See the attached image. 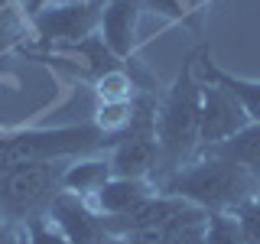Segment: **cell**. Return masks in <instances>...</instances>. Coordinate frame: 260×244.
Wrapping results in <instances>:
<instances>
[{
  "instance_id": "6",
  "label": "cell",
  "mask_w": 260,
  "mask_h": 244,
  "mask_svg": "<svg viewBox=\"0 0 260 244\" xmlns=\"http://www.w3.org/2000/svg\"><path fill=\"white\" fill-rule=\"evenodd\" d=\"M250 124L247 111L234 101L224 88L202 81V117H199V153H205L208 146L234 137L238 130Z\"/></svg>"
},
{
  "instance_id": "3",
  "label": "cell",
  "mask_w": 260,
  "mask_h": 244,
  "mask_svg": "<svg viewBox=\"0 0 260 244\" xmlns=\"http://www.w3.org/2000/svg\"><path fill=\"white\" fill-rule=\"evenodd\" d=\"M120 137H108L88 124H65V127H16L0 130V173L20 163H52V160H75L91 153L111 150Z\"/></svg>"
},
{
  "instance_id": "21",
  "label": "cell",
  "mask_w": 260,
  "mask_h": 244,
  "mask_svg": "<svg viewBox=\"0 0 260 244\" xmlns=\"http://www.w3.org/2000/svg\"><path fill=\"white\" fill-rule=\"evenodd\" d=\"M7 7H10V0H0V10H7Z\"/></svg>"
},
{
  "instance_id": "14",
  "label": "cell",
  "mask_w": 260,
  "mask_h": 244,
  "mask_svg": "<svg viewBox=\"0 0 260 244\" xmlns=\"http://www.w3.org/2000/svg\"><path fill=\"white\" fill-rule=\"evenodd\" d=\"M23 241H26V244H72L62 234V228L55 225L49 215L36 218V222H29L26 228H23Z\"/></svg>"
},
{
  "instance_id": "12",
  "label": "cell",
  "mask_w": 260,
  "mask_h": 244,
  "mask_svg": "<svg viewBox=\"0 0 260 244\" xmlns=\"http://www.w3.org/2000/svg\"><path fill=\"white\" fill-rule=\"evenodd\" d=\"M137 92H140V88H137V81L130 78L127 69H114V72H104L101 78H94V95H98V101H111V104H117V101H134Z\"/></svg>"
},
{
  "instance_id": "15",
  "label": "cell",
  "mask_w": 260,
  "mask_h": 244,
  "mask_svg": "<svg viewBox=\"0 0 260 244\" xmlns=\"http://www.w3.org/2000/svg\"><path fill=\"white\" fill-rule=\"evenodd\" d=\"M234 222H238V231H241V241L244 244H260V195L234 211Z\"/></svg>"
},
{
  "instance_id": "19",
  "label": "cell",
  "mask_w": 260,
  "mask_h": 244,
  "mask_svg": "<svg viewBox=\"0 0 260 244\" xmlns=\"http://www.w3.org/2000/svg\"><path fill=\"white\" fill-rule=\"evenodd\" d=\"M55 4H69V0H23V20H32L36 13H43L46 7H55Z\"/></svg>"
},
{
  "instance_id": "16",
  "label": "cell",
  "mask_w": 260,
  "mask_h": 244,
  "mask_svg": "<svg viewBox=\"0 0 260 244\" xmlns=\"http://www.w3.org/2000/svg\"><path fill=\"white\" fill-rule=\"evenodd\" d=\"M205 244H244L234 215H208Z\"/></svg>"
},
{
  "instance_id": "17",
  "label": "cell",
  "mask_w": 260,
  "mask_h": 244,
  "mask_svg": "<svg viewBox=\"0 0 260 244\" xmlns=\"http://www.w3.org/2000/svg\"><path fill=\"white\" fill-rule=\"evenodd\" d=\"M140 4H143V10H156L176 23H189V26L195 23V10L185 7V0H140Z\"/></svg>"
},
{
  "instance_id": "9",
  "label": "cell",
  "mask_w": 260,
  "mask_h": 244,
  "mask_svg": "<svg viewBox=\"0 0 260 244\" xmlns=\"http://www.w3.org/2000/svg\"><path fill=\"white\" fill-rule=\"evenodd\" d=\"M195 78L224 88V92L247 111V117L254 120V124H260V81L238 78V75H231V72H224L221 65L211 59L208 49H195Z\"/></svg>"
},
{
  "instance_id": "7",
  "label": "cell",
  "mask_w": 260,
  "mask_h": 244,
  "mask_svg": "<svg viewBox=\"0 0 260 244\" xmlns=\"http://www.w3.org/2000/svg\"><path fill=\"white\" fill-rule=\"evenodd\" d=\"M49 218L62 228V234L72 244H117V238L104 225V218L85 199L72 192H59V199L49 205Z\"/></svg>"
},
{
  "instance_id": "10",
  "label": "cell",
  "mask_w": 260,
  "mask_h": 244,
  "mask_svg": "<svg viewBox=\"0 0 260 244\" xmlns=\"http://www.w3.org/2000/svg\"><path fill=\"white\" fill-rule=\"evenodd\" d=\"M111 176H114L111 157H98V153H91V157H75V160L65 163L62 192H72L78 199H91Z\"/></svg>"
},
{
  "instance_id": "11",
  "label": "cell",
  "mask_w": 260,
  "mask_h": 244,
  "mask_svg": "<svg viewBox=\"0 0 260 244\" xmlns=\"http://www.w3.org/2000/svg\"><path fill=\"white\" fill-rule=\"evenodd\" d=\"M199 157H218V160H228V163H238V166L250 169V173H260V124L250 120L244 130H238L234 137L208 146L205 153Z\"/></svg>"
},
{
  "instance_id": "1",
  "label": "cell",
  "mask_w": 260,
  "mask_h": 244,
  "mask_svg": "<svg viewBox=\"0 0 260 244\" xmlns=\"http://www.w3.org/2000/svg\"><path fill=\"white\" fill-rule=\"evenodd\" d=\"M156 192L185 199L208 215H234L244 202L260 195V173H250L238 163L218 157H195L176 173L162 176L156 182Z\"/></svg>"
},
{
  "instance_id": "8",
  "label": "cell",
  "mask_w": 260,
  "mask_h": 244,
  "mask_svg": "<svg viewBox=\"0 0 260 244\" xmlns=\"http://www.w3.org/2000/svg\"><path fill=\"white\" fill-rule=\"evenodd\" d=\"M150 195H156V182L153 179H124V176H111L108 182L98 189L91 199H85L101 218H120L130 215L137 205H143Z\"/></svg>"
},
{
  "instance_id": "18",
  "label": "cell",
  "mask_w": 260,
  "mask_h": 244,
  "mask_svg": "<svg viewBox=\"0 0 260 244\" xmlns=\"http://www.w3.org/2000/svg\"><path fill=\"white\" fill-rule=\"evenodd\" d=\"M26 20H23V10H16L10 4L7 10H0V49L7 46V39H16V33H23Z\"/></svg>"
},
{
  "instance_id": "22",
  "label": "cell",
  "mask_w": 260,
  "mask_h": 244,
  "mask_svg": "<svg viewBox=\"0 0 260 244\" xmlns=\"http://www.w3.org/2000/svg\"><path fill=\"white\" fill-rule=\"evenodd\" d=\"M20 244H26V241H23V228H20Z\"/></svg>"
},
{
  "instance_id": "20",
  "label": "cell",
  "mask_w": 260,
  "mask_h": 244,
  "mask_svg": "<svg viewBox=\"0 0 260 244\" xmlns=\"http://www.w3.org/2000/svg\"><path fill=\"white\" fill-rule=\"evenodd\" d=\"M202 4H205V0H185V7H189V10H195V13L202 10Z\"/></svg>"
},
{
  "instance_id": "4",
  "label": "cell",
  "mask_w": 260,
  "mask_h": 244,
  "mask_svg": "<svg viewBox=\"0 0 260 244\" xmlns=\"http://www.w3.org/2000/svg\"><path fill=\"white\" fill-rule=\"evenodd\" d=\"M69 160L20 163L0 173V225L26 228L49 215V205L62 192V173Z\"/></svg>"
},
{
  "instance_id": "13",
  "label": "cell",
  "mask_w": 260,
  "mask_h": 244,
  "mask_svg": "<svg viewBox=\"0 0 260 244\" xmlns=\"http://www.w3.org/2000/svg\"><path fill=\"white\" fill-rule=\"evenodd\" d=\"M130 114H134V101H117V104L98 101L91 124H94L98 130H104L108 137H120V134L127 130V124H130Z\"/></svg>"
},
{
  "instance_id": "2",
  "label": "cell",
  "mask_w": 260,
  "mask_h": 244,
  "mask_svg": "<svg viewBox=\"0 0 260 244\" xmlns=\"http://www.w3.org/2000/svg\"><path fill=\"white\" fill-rule=\"evenodd\" d=\"M199 117H202V81L195 78V52L185 55L176 81L159 95L156 108V143L159 169L153 182L176 173L199 157Z\"/></svg>"
},
{
  "instance_id": "5",
  "label": "cell",
  "mask_w": 260,
  "mask_h": 244,
  "mask_svg": "<svg viewBox=\"0 0 260 244\" xmlns=\"http://www.w3.org/2000/svg\"><path fill=\"white\" fill-rule=\"evenodd\" d=\"M104 7H108V0H69V4H55V7H46L43 13L32 16L29 29L39 36L43 49L69 46V43H78V39L98 33Z\"/></svg>"
}]
</instances>
